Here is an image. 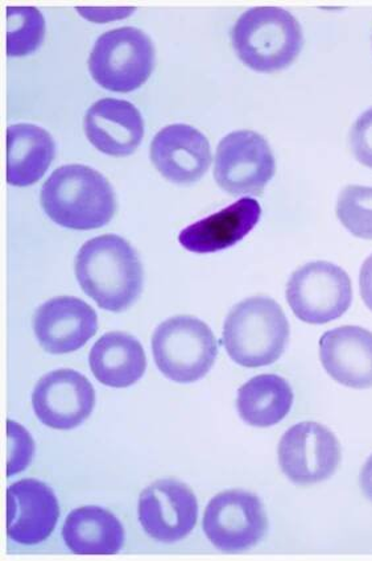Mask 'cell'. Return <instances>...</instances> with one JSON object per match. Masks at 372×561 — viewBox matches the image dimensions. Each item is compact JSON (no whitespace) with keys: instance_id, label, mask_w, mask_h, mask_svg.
Here are the masks:
<instances>
[{"instance_id":"obj_21","label":"cell","mask_w":372,"mask_h":561,"mask_svg":"<svg viewBox=\"0 0 372 561\" xmlns=\"http://www.w3.org/2000/svg\"><path fill=\"white\" fill-rule=\"evenodd\" d=\"M62 538L77 554H115L125 545V528L105 508L83 506L68 515Z\"/></svg>"},{"instance_id":"obj_6","label":"cell","mask_w":372,"mask_h":561,"mask_svg":"<svg viewBox=\"0 0 372 561\" xmlns=\"http://www.w3.org/2000/svg\"><path fill=\"white\" fill-rule=\"evenodd\" d=\"M155 67V48L143 31L121 27L95 42L89 69L95 82L108 92L130 93L143 87Z\"/></svg>"},{"instance_id":"obj_1","label":"cell","mask_w":372,"mask_h":561,"mask_svg":"<svg viewBox=\"0 0 372 561\" xmlns=\"http://www.w3.org/2000/svg\"><path fill=\"white\" fill-rule=\"evenodd\" d=\"M74 267L83 293L106 311H125L142 293V263L131 244L119 236L88 241L77 254Z\"/></svg>"},{"instance_id":"obj_13","label":"cell","mask_w":372,"mask_h":561,"mask_svg":"<svg viewBox=\"0 0 372 561\" xmlns=\"http://www.w3.org/2000/svg\"><path fill=\"white\" fill-rule=\"evenodd\" d=\"M34 329L45 352L67 354L81 350L94 337L98 318L88 302L73 296H60L37 309Z\"/></svg>"},{"instance_id":"obj_2","label":"cell","mask_w":372,"mask_h":561,"mask_svg":"<svg viewBox=\"0 0 372 561\" xmlns=\"http://www.w3.org/2000/svg\"><path fill=\"white\" fill-rule=\"evenodd\" d=\"M40 199L44 211L54 222L72 230L105 227L117 208L106 178L81 164L56 170L43 185Z\"/></svg>"},{"instance_id":"obj_17","label":"cell","mask_w":372,"mask_h":561,"mask_svg":"<svg viewBox=\"0 0 372 561\" xmlns=\"http://www.w3.org/2000/svg\"><path fill=\"white\" fill-rule=\"evenodd\" d=\"M319 359L329 376L350 389L372 387V333L361 327L332 329L319 340Z\"/></svg>"},{"instance_id":"obj_19","label":"cell","mask_w":372,"mask_h":561,"mask_svg":"<svg viewBox=\"0 0 372 561\" xmlns=\"http://www.w3.org/2000/svg\"><path fill=\"white\" fill-rule=\"evenodd\" d=\"M89 364L102 385L126 389L144 376L147 359L142 344L131 334L112 332L94 344Z\"/></svg>"},{"instance_id":"obj_8","label":"cell","mask_w":372,"mask_h":561,"mask_svg":"<svg viewBox=\"0 0 372 561\" xmlns=\"http://www.w3.org/2000/svg\"><path fill=\"white\" fill-rule=\"evenodd\" d=\"M275 171L271 147L258 133H231L218 145L214 178L221 190L230 195H261Z\"/></svg>"},{"instance_id":"obj_10","label":"cell","mask_w":372,"mask_h":561,"mask_svg":"<svg viewBox=\"0 0 372 561\" xmlns=\"http://www.w3.org/2000/svg\"><path fill=\"white\" fill-rule=\"evenodd\" d=\"M341 462V445L333 432L316 422L293 425L281 437L279 463L297 485L329 480Z\"/></svg>"},{"instance_id":"obj_5","label":"cell","mask_w":372,"mask_h":561,"mask_svg":"<svg viewBox=\"0 0 372 561\" xmlns=\"http://www.w3.org/2000/svg\"><path fill=\"white\" fill-rule=\"evenodd\" d=\"M152 352L158 369L177 383H194L214 366L218 356L216 335L204 321L176 316L156 328Z\"/></svg>"},{"instance_id":"obj_4","label":"cell","mask_w":372,"mask_h":561,"mask_svg":"<svg viewBox=\"0 0 372 561\" xmlns=\"http://www.w3.org/2000/svg\"><path fill=\"white\" fill-rule=\"evenodd\" d=\"M240 60L259 73L290 67L304 45L298 19L280 8H255L242 14L231 30Z\"/></svg>"},{"instance_id":"obj_25","label":"cell","mask_w":372,"mask_h":561,"mask_svg":"<svg viewBox=\"0 0 372 561\" xmlns=\"http://www.w3.org/2000/svg\"><path fill=\"white\" fill-rule=\"evenodd\" d=\"M34 455V443L21 425L9 422V477L28 467Z\"/></svg>"},{"instance_id":"obj_27","label":"cell","mask_w":372,"mask_h":561,"mask_svg":"<svg viewBox=\"0 0 372 561\" xmlns=\"http://www.w3.org/2000/svg\"><path fill=\"white\" fill-rule=\"evenodd\" d=\"M359 288H361L364 305L372 311V255L363 263L359 274Z\"/></svg>"},{"instance_id":"obj_14","label":"cell","mask_w":372,"mask_h":561,"mask_svg":"<svg viewBox=\"0 0 372 561\" xmlns=\"http://www.w3.org/2000/svg\"><path fill=\"white\" fill-rule=\"evenodd\" d=\"M153 165L171 183L194 184L211 164L209 140L197 128L177 124L163 128L151 145Z\"/></svg>"},{"instance_id":"obj_22","label":"cell","mask_w":372,"mask_h":561,"mask_svg":"<svg viewBox=\"0 0 372 561\" xmlns=\"http://www.w3.org/2000/svg\"><path fill=\"white\" fill-rule=\"evenodd\" d=\"M293 399L292 387L283 377L261 374L241 387L236 409L243 422L267 428L290 414Z\"/></svg>"},{"instance_id":"obj_26","label":"cell","mask_w":372,"mask_h":561,"mask_svg":"<svg viewBox=\"0 0 372 561\" xmlns=\"http://www.w3.org/2000/svg\"><path fill=\"white\" fill-rule=\"evenodd\" d=\"M350 147L359 163L372 170V107L352 125Z\"/></svg>"},{"instance_id":"obj_11","label":"cell","mask_w":372,"mask_h":561,"mask_svg":"<svg viewBox=\"0 0 372 561\" xmlns=\"http://www.w3.org/2000/svg\"><path fill=\"white\" fill-rule=\"evenodd\" d=\"M95 404L93 385L81 373L61 369L38 380L32 405L43 424L54 430H73L92 415Z\"/></svg>"},{"instance_id":"obj_23","label":"cell","mask_w":372,"mask_h":561,"mask_svg":"<svg viewBox=\"0 0 372 561\" xmlns=\"http://www.w3.org/2000/svg\"><path fill=\"white\" fill-rule=\"evenodd\" d=\"M45 21L35 8H8V55L22 57L40 47Z\"/></svg>"},{"instance_id":"obj_15","label":"cell","mask_w":372,"mask_h":561,"mask_svg":"<svg viewBox=\"0 0 372 561\" xmlns=\"http://www.w3.org/2000/svg\"><path fill=\"white\" fill-rule=\"evenodd\" d=\"M59 518V501L44 482L28 479L9 488L8 534L16 543H42L54 533Z\"/></svg>"},{"instance_id":"obj_16","label":"cell","mask_w":372,"mask_h":561,"mask_svg":"<svg viewBox=\"0 0 372 561\" xmlns=\"http://www.w3.org/2000/svg\"><path fill=\"white\" fill-rule=\"evenodd\" d=\"M86 137L102 153L114 158L130 157L144 137L142 114L124 100L104 99L88 110L83 121Z\"/></svg>"},{"instance_id":"obj_24","label":"cell","mask_w":372,"mask_h":561,"mask_svg":"<svg viewBox=\"0 0 372 561\" xmlns=\"http://www.w3.org/2000/svg\"><path fill=\"white\" fill-rule=\"evenodd\" d=\"M337 217L349 233L371 241L372 186H346L338 197Z\"/></svg>"},{"instance_id":"obj_3","label":"cell","mask_w":372,"mask_h":561,"mask_svg":"<svg viewBox=\"0 0 372 561\" xmlns=\"http://www.w3.org/2000/svg\"><path fill=\"white\" fill-rule=\"evenodd\" d=\"M290 324L283 308L269 298H249L236 305L223 327V345L231 359L243 367L272 365L286 351Z\"/></svg>"},{"instance_id":"obj_7","label":"cell","mask_w":372,"mask_h":561,"mask_svg":"<svg viewBox=\"0 0 372 561\" xmlns=\"http://www.w3.org/2000/svg\"><path fill=\"white\" fill-rule=\"evenodd\" d=\"M287 300L294 316L306 324H328L349 311L351 280L336 264L311 262L292 274L287 285Z\"/></svg>"},{"instance_id":"obj_12","label":"cell","mask_w":372,"mask_h":561,"mask_svg":"<svg viewBox=\"0 0 372 561\" xmlns=\"http://www.w3.org/2000/svg\"><path fill=\"white\" fill-rule=\"evenodd\" d=\"M197 517L196 495L183 482L156 481L140 495V525L151 538L162 543H175L188 537Z\"/></svg>"},{"instance_id":"obj_9","label":"cell","mask_w":372,"mask_h":561,"mask_svg":"<svg viewBox=\"0 0 372 561\" xmlns=\"http://www.w3.org/2000/svg\"><path fill=\"white\" fill-rule=\"evenodd\" d=\"M267 527L259 496L245 490H228L216 495L204 514L205 534L223 552L246 551L258 545Z\"/></svg>"},{"instance_id":"obj_18","label":"cell","mask_w":372,"mask_h":561,"mask_svg":"<svg viewBox=\"0 0 372 561\" xmlns=\"http://www.w3.org/2000/svg\"><path fill=\"white\" fill-rule=\"evenodd\" d=\"M260 204L254 198L245 197L185 228L178 234V242L190 253H217L234 247L252 233L260 221Z\"/></svg>"},{"instance_id":"obj_20","label":"cell","mask_w":372,"mask_h":561,"mask_svg":"<svg viewBox=\"0 0 372 561\" xmlns=\"http://www.w3.org/2000/svg\"><path fill=\"white\" fill-rule=\"evenodd\" d=\"M56 145L44 128L19 124L8 128V183L30 186L53 164Z\"/></svg>"},{"instance_id":"obj_28","label":"cell","mask_w":372,"mask_h":561,"mask_svg":"<svg viewBox=\"0 0 372 561\" xmlns=\"http://www.w3.org/2000/svg\"><path fill=\"white\" fill-rule=\"evenodd\" d=\"M359 485H361L365 499L372 502V455L365 461L361 474H359Z\"/></svg>"}]
</instances>
